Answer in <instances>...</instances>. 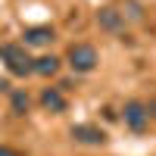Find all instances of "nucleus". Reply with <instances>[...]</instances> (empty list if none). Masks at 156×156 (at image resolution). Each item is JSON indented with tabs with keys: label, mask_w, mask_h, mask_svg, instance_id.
<instances>
[{
	"label": "nucleus",
	"mask_w": 156,
	"mask_h": 156,
	"mask_svg": "<svg viewBox=\"0 0 156 156\" xmlns=\"http://www.w3.org/2000/svg\"><path fill=\"white\" fill-rule=\"evenodd\" d=\"M72 137L81 140V144H103V140H106V134H103L100 128H94V125H75Z\"/></svg>",
	"instance_id": "423d86ee"
},
{
	"label": "nucleus",
	"mask_w": 156,
	"mask_h": 156,
	"mask_svg": "<svg viewBox=\"0 0 156 156\" xmlns=\"http://www.w3.org/2000/svg\"><path fill=\"white\" fill-rule=\"evenodd\" d=\"M66 59H69L72 72H78V75L94 72V69H97V62H100L97 50L90 47V44H72V47H69V53H66Z\"/></svg>",
	"instance_id": "f03ea898"
},
{
	"label": "nucleus",
	"mask_w": 156,
	"mask_h": 156,
	"mask_svg": "<svg viewBox=\"0 0 156 156\" xmlns=\"http://www.w3.org/2000/svg\"><path fill=\"white\" fill-rule=\"evenodd\" d=\"M122 119H125V125L131 128V131H144V128L150 125V112H147V106L140 100H128Z\"/></svg>",
	"instance_id": "7ed1b4c3"
},
{
	"label": "nucleus",
	"mask_w": 156,
	"mask_h": 156,
	"mask_svg": "<svg viewBox=\"0 0 156 156\" xmlns=\"http://www.w3.org/2000/svg\"><path fill=\"white\" fill-rule=\"evenodd\" d=\"M25 47H44L53 41V28L50 25H34V28H25Z\"/></svg>",
	"instance_id": "20e7f679"
},
{
	"label": "nucleus",
	"mask_w": 156,
	"mask_h": 156,
	"mask_svg": "<svg viewBox=\"0 0 156 156\" xmlns=\"http://www.w3.org/2000/svg\"><path fill=\"white\" fill-rule=\"evenodd\" d=\"M3 90H9V81H6V78H0V94H3Z\"/></svg>",
	"instance_id": "9b49d317"
},
{
	"label": "nucleus",
	"mask_w": 156,
	"mask_h": 156,
	"mask_svg": "<svg viewBox=\"0 0 156 156\" xmlns=\"http://www.w3.org/2000/svg\"><path fill=\"white\" fill-rule=\"evenodd\" d=\"M56 72H59V59H56V56H41V59H34V75L50 78V75H56Z\"/></svg>",
	"instance_id": "6e6552de"
},
{
	"label": "nucleus",
	"mask_w": 156,
	"mask_h": 156,
	"mask_svg": "<svg viewBox=\"0 0 156 156\" xmlns=\"http://www.w3.org/2000/svg\"><path fill=\"white\" fill-rule=\"evenodd\" d=\"M0 156H16V150H9V147H0Z\"/></svg>",
	"instance_id": "9d476101"
},
{
	"label": "nucleus",
	"mask_w": 156,
	"mask_h": 156,
	"mask_svg": "<svg viewBox=\"0 0 156 156\" xmlns=\"http://www.w3.org/2000/svg\"><path fill=\"white\" fill-rule=\"evenodd\" d=\"M12 109H16V115H25V109H28V97H25L22 90L12 94Z\"/></svg>",
	"instance_id": "1a4fd4ad"
},
{
	"label": "nucleus",
	"mask_w": 156,
	"mask_h": 156,
	"mask_svg": "<svg viewBox=\"0 0 156 156\" xmlns=\"http://www.w3.org/2000/svg\"><path fill=\"white\" fill-rule=\"evenodd\" d=\"M0 59L6 62L9 75H16V78H25L34 72V59L25 53V44H3L0 47Z\"/></svg>",
	"instance_id": "f257e3e1"
},
{
	"label": "nucleus",
	"mask_w": 156,
	"mask_h": 156,
	"mask_svg": "<svg viewBox=\"0 0 156 156\" xmlns=\"http://www.w3.org/2000/svg\"><path fill=\"white\" fill-rule=\"evenodd\" d=\"M97 22H100L106 31H119V28H122V16H119L112 6H103V9L97 12Z\"/></svg>",
	"instance_id": "0eeeda50"
},
{
	"label": "nucleus",
	"mask_w": 156,
	"mask_h": 156,
	"mask_svg": "<svg viewBox=\"0 0 156 156\" xmlns=\"http://www.w3.org/2000/svg\"><path fill=\"white\" fill-rule=\"evenodd\" d=\"M41 106H44L47 112H66V97H62V90H59V87H44Z\"/></svg>",
	"instance_id": "39448f33"
}]
</instances>
